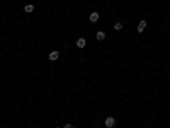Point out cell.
<instances>
[{
	"label": "cell",
	"instance_id": "obj_2",
	"mask_svg": "<svg viewBox=\"0 0 170 128\" xmlns=\"http://www.w3.org/2000/svg\"><path fill=\"white\" fill-rule=\"evenodd\" d=\"M146 24H148V22H146L145 19H143V20H140V24H138L136 31H138V32H143V31H145V28H146Z\"/></svg>",
	"mask_w": 170,
	"mask_h": 128
},
{
	"label": "cell",
	"instance_id": "obj_7",
	"mask_svg": "<svg viewBox=\"0 0 170 128\" xmlns=\"http://www.w3.org/2000/svg\"><path fill=\"white\" fill-rule=\"evenodd\" d=\"M24 12H27V14H31V12H34V5H32V4H27V5L24 7Z\"/></svg>",
	"mask_w": 170,
	"mask_h": 128
},
{
	"label": "cell",
	"instance_id": "obj_8",
	"mask_svg": "<svg viewBox=\"0 0 170 128\" xmlns=\"http://www.w3.org/2000/svg\"><path fill=\"white\" fill-rule=\"evenodd\" d=\"M114 29H116V31H121V29H123V24H121V22H116V24H114Z\"/></svg>",
	"mask_w": 170,
	"mask_h": 128
},
{
	"label": "cell",
	"instance_id": "obj_6",
	"mask_svg": "<svg viewBox=\"0 0 170 128\" xmlns=\"http://www.w3.org/2000/svg\"><path fill=\"white\" fill-rule=\"evenodd\" d=\"M88 19H90V22H97L99 20V12H92Z\"/></svg>",
	"mask_w": 170,
	"mask_h": 128
},
{
	"label": "cell",
	"instance_id": "obj_4",
	"mask_svg": "<svg viewBox=\"0 0 170 128\" xmlns=\"http://www.w3.org/2000/svg\"><path fill=\"white\" fill-rule=\"evenodd\" d=\"M60 58V51H51V53H49V60H51V62H55V60H58Z\"/></svg>",
	"mask_w": 170,
	"mask_h": 128
},
{
	"label": "cell",
	"instance_id": "obj_9",
	"mask_svg": "<svg viewBox=\"0 0 170 128\" xmlns=\"http://www.w3.org/2000/svg\"><path fill=\"white\" fill-rule=\"evenodd\" d=\"M63 128H75V126H73L72 123H66V125H65V126H63Z\"/></svg>",
	"mask_w": 170,
	"mask_h": 128
},
{
	"label": "cell",
	"instance_id": "obj_10",
	"mask_svg": "<svg viewBox=\"0 0 170 128\" xmlns=\"http://www.w3.org/2000/svg\"><path fill=\"white\" fill-rule=\"evenodd\" d=\"M55 128H61V126H55Z\"/></svg>",
	"mask_w": 170,
	"mask_h": 128
},
{
	"label": "cell",
	"instance_id": "obj_1",
	"mask_svg": "<svg viewBox=\"0 0 170 128\" xmlns=\"http://www.w3.org/2000/svg\"><path fill=\"white\" fill-rule=\"evenodd\" d=\"M104 125L107 128H112L114 125H116V118H112V116H107V118L104 120Z\"/></svg>",
	"mask_w": 170,
	"mask_h": 128
},
{
	"label": "cell",
	"instance_id": "obj_5",
	"mask_svg": "<svg viewBox=\"0 0 170 128\" xmlns=\"http://www.w3.org/2000/svg\"><path fill=\"white\" fill-rule=\"evenodd\" d=\"M95 38H97V41H102V40H105V32H104V31H97Z\"/></svg>",
	"mask_w": 170,
	"mask_h": 128
},
{
	"label": "cell",
	"instance_id": "obj_3",
	"mask_svg": "<svg viewBox=\"0 0 170 128\" xmlns=\"http://www.w3.org/2000/svg\"><path fill=\"white\" fill-rule=\"evenodd\" d=\"M85 44H87V40H85V38H78V40H77V46H78V48H85Z\"/></svg>",
	"mask_w": 170,
	"mask_h": 128
}]
</instances>
